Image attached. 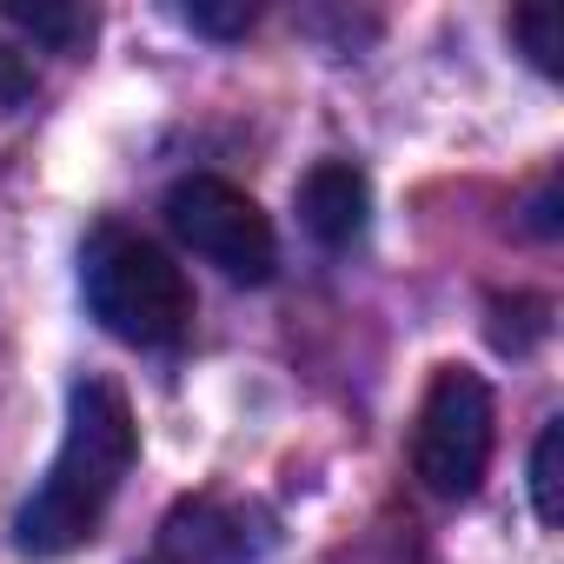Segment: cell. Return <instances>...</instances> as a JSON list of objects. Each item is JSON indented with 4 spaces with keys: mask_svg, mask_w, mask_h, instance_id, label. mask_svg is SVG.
Listing matches in <instances>:
<instances>
[{
    "mask_svg": "<svg viewBox=\"0 0 564 564\" xmlns=\"http://www.w3.org/2000/svg\"><path fill=\"white\" fill-rule=\"evenodd\" d=\"M28 100H34V61L14 41H0V113H14Z\"/></svg>",
    "mask_w": 564,
    "mask_h": 564,
    "instance_id": "10",
    "label": "cell"
},
{
    "mask_svg": "<svg viewBox=\"0 0 564 564\" xmlns=\"http://www.w3.org/2000/svg\"><path fill=\"white\" fill-rule=\"evenodd\" d=\"M133 458H140V425H133L127 392L113 379H80L67 392V438H61L47 478L34 485V498L14 518V551L34 557V564L80 551L100 531V518H107L113 491L127 485Z\"/></svg>",
    "mask_w": 564,
    "mask_h": 564,
    "instance_id": "1",
    "label": "cell"
},
{
    "mask_svg": "<svg viewBox=\"0 0 564 564\" xmlns=\"http://www.w3.org/2000/svg\"><path fill=\"white\" fill-rule=\"evenodd\" d=\"M186 21L199 28V34H219V41H239L252 21H259V8H246V0H239V8H199V0H193V8H186Z\"/></svg>",
    "mask_w": 564,
    "mask_h": 564,
    "instance_id": "11",
    "label": "cell"
},
{
    "mask_svg": "<svg viewBox=\"0 0 564 564\" xmlns=\"http://www.w3.org/2000/svg\"><path fill=\"white\" fill-rule=\"evenodd\" d=\"M366 213H372V186L352 160H319L306 180H300V219L319 246H352L366 232Z\"/></svg>",
    "mask_w": 564,
    "mask_h": 564,
    "instance_id": "6",
    "label": "cell"
},
{
    "mask_svg": "<svg viewBox=\"0 0 564 564\" xmlns=\"http://www.w3.org/2000/svg\"><path fill=\"white\" fill-rule=\"evenodd\" d=\"M166 226L206 259L219 265L239 286H265L272 265H279V239H272V219L259 213V199L219 173H186L173 193H166Z\"/></svg>",
    "mask_w": 564,
    "mask_h": 564,
    "instance_id": "4",
    "label": "cell"
},
{
    "mask_svg": "<svg viewBox=\"0 0 564 564\" xmlns=\"http://www.w3.org/2000/svg\"><path fill=\"white\" fill-rule=\"evenodd\" d=\"M265 544H272V531L252 505L206 491V498H180L160 518L140 564H259Z\"/></svg>",
    "mask_w": 564,
    "mask_h": 564,
    "instance_id": "5",
    "label": "cell"
},
{
    "mask_svg": "<svg viewBox=\"0 0 564 564\" xmlns=\"http://www.w3.org/2000/svg\"><path fill=\"white\" fill-rule=\"evenodd\" d=\"M491 465V386L471 366H438L412 425V471L432 498H471Z\"/></svg>",
    "mask_w": 564,
    "mask_h": 564,
    "instance_id": "3",
    "label": "cell"
},
{
    "mask_svg": "<svg viewBox=\"0 0 564 564\" xmlns=\"http://www.w3.org/2000/svg\"><path fill=\"white\" fill-rule=\"evenodd\" d=\"M511 41L524 47V61H531L538 74H557V67H564V61H557V54H564V14H557V8H518V14H511Z\"/></svg>",
    "mask_w": 564,
    "mask_h": 564,
    "instance_id": "7",
    "label": "cell"
},
{
    "mask_svg": "<svg viewBox=\"0 0 564 564\" xmlns=\"http://www.w3.org/2000/svg\"><path fill=\"white\" fill-rule=\"evenodd\" d=\"M80 293H87V313L127 346H173L193 326L186 272L173 265L166 246L127 226H100L80 246Z\"/></svg>",
    "mask_w": 564,
    "mask_h": 564,
    "instance_id": "2",
    "label": "cell"
},
{
    "mask_svg": "<svg viewBox=\"0 0 564 564\" xmlns=\"http://www.w3.org/2000/svg\"><path fill=\"white\" fill-rule=\"evenodd\" d=\"M8 21L28 28L34 41H54V47H74L94 34V14H80V8H8Z\"/></svg>",
    "mask_w": 564,
    "mask_h": 564,
    "instance_id": "9",
    "label": "cell"
},
{
    "mask_svg": "<svg viewBox=\"0 0 564 564\" xmlns=\"http://www.w3.org/2000/svg\"><path fill=\"white\" fill-rule=\"evenodd\" d=\"M557 452H564V419H551L531 445V511L538 524H557L564 518V498H557Z\"/></svg>",
    "mask_w": 564,
    "mask_h": 564,
    "instance_id": "8",
    "label": "cell"
}]
</instances>
